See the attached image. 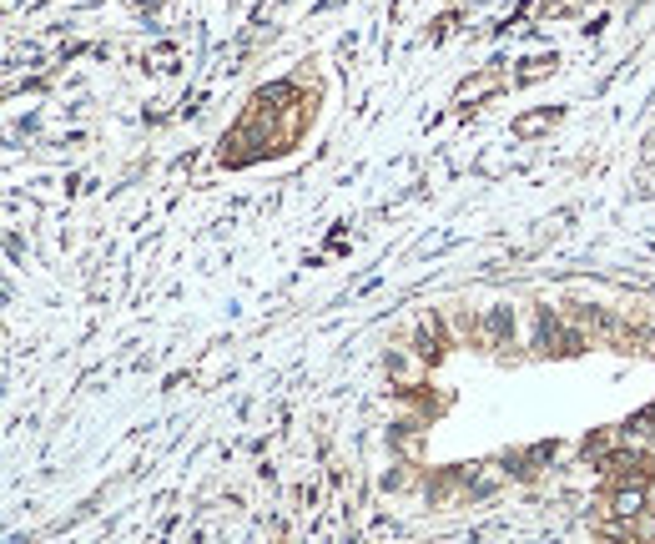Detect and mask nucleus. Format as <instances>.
<instances>
[{"mask_svg":"<svg viewBox=\"0 0 655 544\" xmlns=\"http://www.w3.org/2000/svg\"><path fill=\"white\" fill-rule=\"evenodd\" d=\"M479 333H484L489 343H504V338L514 333V318H509L504 308H494V313H484V323H479Z\"/></svg>","mask_w":655,"mask_h":544,"instance_id":"1","label":"nucleus"},{"mask_svg":"<svg viewBox=\"0 0 655 544\" xmlns=\"http://www.w3.org/2000/svg\"><path fill=\"white\" fill-rule=\"evenodd\" d=\"M640 489H625V494H615V514H640Z\"/></svg>","mask_w":655,"mask_h":544,"instance_id":"2","label":"nucleus"}]
</instances>
